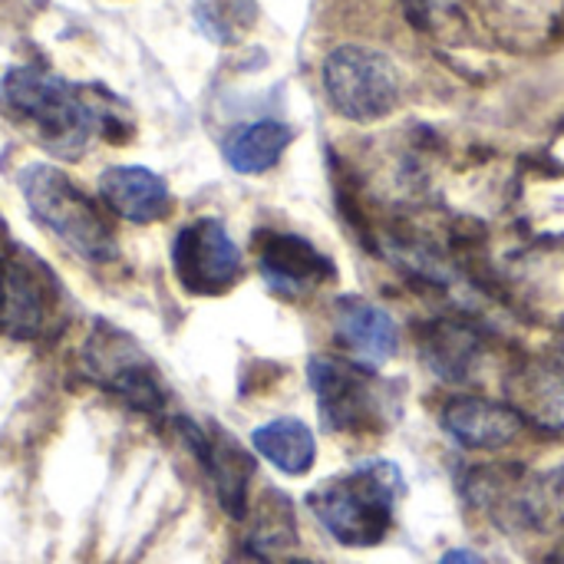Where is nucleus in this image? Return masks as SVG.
<instances>
[{
	"label": "nucleus",
	"instance_id": "obj_16",
	"mask_svg": "<svg viewBox=\"0 0 564 564\" xmlns=\"http://www.w3.org/2000/svg\"><path fill=\"white\" fill-rule=\"evenodd\" d=\"M426 367L443 380H469L479 357V334L463 321H436L420 344Z\"/></svg>",
	"mask_w": 564,
	"mask_h": 564
},
{
	"label": "nucleus",
	"instance_id": "obj_18",
	"mask_svg": "<svg viewBox=\"0 0 564 564\" xmlns=\"http://www.w3.org/2000/svg\"><path fill=\"white\" fill-rule=\"evenodd\" d=\"M516 410L522 420H532L545 430H564V370L558 367H535L522 370L516 387Z\"/></svg>",
	"mask_w": 564,
	"mask_h": 564
},
{
	"label": "nucleus",
	"instance_id": "obj_10",
	"mask_svg": "<svg viewBox=\"0 0 564 564\" xmlns=\"http://www.w3.org/2000/svg\"><path fill=\"white\" fill-rule=\"evenodd\" d=\"M254 258L264 284L281 297L314 294L334 281V261L304 235L294 231H258Z\"/></svg>",
	"mask_w": 564,
	"mask_h": 564
},
{
	"label": "nucleus",
	"instance_id": "obj_4",
	"mask_svg": "<svg viewBox=\"0 0 564 564\" xmlns=\"http://www.w3.org/2000/svg\"><path fill=\"white\" fill-rule=\"evenodd\" d=\"M76 364L86 383H93L102 393H112L135 413L159 416L169 403L159 364L142 350V344L129 330L109 321H96L89 327Z\"/></svg>",
	"mask_w": 564,
	"mask_h": 564
},
{
	"label": "nucleus",
	"instance_id": "obj_20",
	"mask_svg": "<svg viewBox=\"0 0 564 564\" xmlns=\"http://www.w3.org/2000/svg\"><path fill=\"white\" fill-rule=\"evenodd\" d=\"M539 499H542V519L545 525L564 522V463L552 476H539Z\"/></svg>",
	"mask_w": 564,
	"mask_h": 564
},
{
	"label": "nucleus",
	"instance_id": "obj_1",
	"mask_svg": "<svg viewBox=\"0 0 564 564\" xmlns=\"http://www.w3.org/2000/svg\"><path fill=\"white\" fill-rule=\"evenodd\" d=\"M0 112L63 162L83 159L96 135L116 145L132 135L119 99L99 86H76L40 63H20L3 73Z\"/></svg>",
	"mask_w": 564,
	"mask_h": 564
},
{
	"label": "nucleus",
	"instance_id": "obj_2",
	"mask_svg": "<svg viewBox=\"0 0 564 564\" xmlns=\"http://www.w3.org/2000/svg\"><path fill=\"white\" fill-rule=\"evenodd\" d=\"M403 496L406 482L400 466L370 459L314 486L307 492V509L337 545L377 549L390 535Z\"/></svg>",
	"mask_w": 564,
	"mask_h": 564
},
{
	"label": "nucleus",
	"instance_id": "obj_15",
	"mask_svg": "<svg viewBox=\"0 0 564 564\" xmlns=\"http://www.w3.org/2000/svg\"><path fill=\"white\" fill-rule=\"evenodd\" d=\"M251 446L261 459H268L284 476H307L317 463V440L314 430L297 416H278L271 423H261L251 433Z\"/></svg>",
	"mask_w": 564,
	"mask_h": 564
},
{
	"label": "nucleus",
	"instance_id": "obj_6",
	"mask_svg": "<svg viewBox=\"0 0 564 564\" xmlns=\"http://www.w3.org/2000/svg\"><path fill=\"white\" fill-rule=\"evenodd\" d=\"M307 380L317 397V413L330 433H370L380 430L390 406L397 403L387 393L380 373L360 360L314 354L307 360Z\"/></svg>",
	"mask_w": 564,
	"mask_h": 564
},
{
	"label": "nucleus",
	"instance_id": "obj_11",
	"mask_svg": "<svg viewBox=\"0 0 564 564\" xmlns=\"http://www.w3.org/2000/svg\"><path fill=\"white\" fill-rule=\"evenodd\" d=\"M440 426L463 449L489 453V449H502V446L516 443L525 430V420L512 403H496L486 397L456 393L440 410Z\"/></svg>",
	"mask_w": 564,
	"mask_h": 564
},
{
	"label": "nucleus",
	"instance_id": "obj_14",
	"mask_svg": "<svg viewBox=\"0 0 564 564\" xmlns=\"http://www.w3.org/2000/svg\"><path fill=\"white\" fill-rule=\"evenodd\" d=\"M294 129L281 119H254L245 126H235L221 139V155L231 172L238 175H264L271 172L281 155L291 149Z\"/></svg>",
	"mask_w": 564,
	"mask_h": 564
},
{
	"label": "nucleus",
	"instance_id": "obj_3",
	"mask_svg": "<svg viewBox=\"0 0 564 564\" xmlns=\"http://www.w3.org/2000/svg\"><path fill=\"white\" fill-rule=\"evenodd\" d=\"M20 195L30 215L56 235L86 264L119 261V238L102 215V202L86 195L63 169L50 162H30L20 172Z\"/></svg>",
	"mask_w": 564,
	"mask_h": 564
},
{
	"label": "nucleus",
	"instance_id": "obj_8",
	"mask_svg": "<svg viewBox=\"0 0 564 564\" xmlns=\"http://www.w3.org/2000/svg\"><path fill=\"white\" fill-rule=\"evenodd\" d=\"M172 274L185 294L218 297L245 278V258L221 218L202 215L172 238Z\"/></svg>",
	"mask_w": 564,
	"mask_h": 564
},
{
	"label": "nucleus",
	"instance_id": "obj_22",
	"mask_svg": "<svg viewBox=\"0 0 564 564\" xmlns=\"http://www.w3.org/2000/svg\"><path fill=\"white\" fill-rule=\"evenodd\" d=\"M545 564H564V542H558V545L552 549V555L545 558Z\"/></svg>",
	"mask_w": 564,
	"mask_h": 564
},
{
	"label": "nucleus",
	"instance_id": "obj_12",
	"mask_svg": "<svg viewBox=\"0 0 564 564\" xmlns=\"http://www.w3.org/2000/svg\"><path fill=\"white\" fill-rule=\"evenodd\" d=\"M334 330L337 340L367 367H383L400 354V327L383 311L380 304L360 297V294H344L334 301Z\"/></svg>",
	"mask_w": 564,
	"mask_h": 564
},
{
	"label": "nucleus",
	"instance_id": "obj_7",
	"mask_svg": "<svg viewBox=\"0 0 564 564\" xmlns=\"http://www.w3.org/2000/svg\"><path fill=\"white\" fill-rule=\"evenodd\" d=\"M63 307L56 271L30 248L10 245L0 258V330L13 340H43L63 321Z\"/></svg>",
	"mask_w": 564,
	"mask_h": 564
},
{
	"label": "nucleus",
	"instance_id": "obj_9",
	"mask_svg": "<svg viewBox=\"0 0 564 564\" xmlns=\"http://www.w3.org/2000/svg\"><path fill=\"white\" fill-rule=\"evenodd\" d=\"M175 430H178L182 443L188 446V453L205 469V476L212 479L218 506L235 522H245L248 519V492H251V479H254V456L228 430H221L215 423L202 426L188 416H178Z\"/></svg>",
	"mask_w": 564,
	"mask_h": 564
},
{
	"label": "nucleus",
	"instance_id": "obj_17",
	"mask_svg": "<svg viewBox=\"0 0 564 564\" xmlns=\"http://www.w3.org/2000/svg\"><path fill=\"white\" fill-rule=\"evenodd\" d=\"M248 545L261 562L291 564V555L297 549V519H294L291 499L281 496L278 489H268L264 499L258 502V509L251 516Z\"/></svg>",
	"mask_w": 564,
	"mask_h": 564
},
{
	"label": "nucleus",
	"instance_id": "obj_19",
	"mask_svg": "<svg viewBox=\"0 0 564 564\" xmlns=\"http://www.w3.org/2000/svg\"><path fill=\"white\" fill-rule=\"evenodd\" d=\"M261 20L258 0H195L192 23L215 46L241 43Z\"/></svg>",
	"mask_w": 564,
	"mask_h": 564
},
{
	"label": "nucleus",
	"instance_id": "obj_5",
	"mask_svg": "<svg viewBox=\"0 0 564 564\" xmlns=\"http://www.w3.org/2000/svg\"><path fill=\"white\" fill-rule=\"evenodd\" d=\"M321 79L334 112L360 126L387 119L403 99V76L397 63L383 50L364 43L330 50Z\"/></svg>",
	"mask_w": 564,
	"mask_h": 564
},
{
	"label": "nucleus",
	"instance_id": "obj_13",
	"mask_svg": "<svg viewBox=\"0 0 564 564\" xmlns=\"http://www.w3.org/2000/svg\"><path fill=\"white\" fill-rule=\"evenodd\" d=\"M99 202L129 225H152L172 212V188L145 165H109L99 172Z\"/></svg>",
	"mask_w": 564,
	"mask_h": 564
},
{
	"label": "nucleus",
	"instance_id": "obj_21",
	"mask_svg": "<svg viewBox=\"0 0 564 564\" xmlns=\"http://www.w3.org/2000/svg\"><path fill=\"white\" fill-rule=\"evenodd\" d=\"M440 564H482L473 552H466V549H453V552H446Z\"/></svg>",
	"mask_w": 564,
	"mask_h": 564
}]
</instances>
